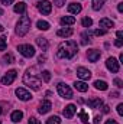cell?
Segmentation results:
<instances>
[{"instance_id": "cell-12", "label": "cell", "mask_w": 123, "mask_h": 124, "mask_svg": "<svg viewBox=\"0 0 123 124\" xmlns=\"http://www.w3.org/2000/svg\"><path fill=\"white\" fill-rule=\"evenodd\" d=\"M75 111H77V107H75L74 104H68V105L64 108L62 114H64L67 118H72V117H74V114H75Z\"/></svg>"}, {"instance_id": "cell-15", "label": "cell", "mask_w": 123, "mask_h": 124, "mask_svg": "<svg viewBox=\"0 0 123 124\" xmlns=\"http://www.w3.org/2000/svg\"><path fill=\"white\" fill-rule=\"evenodd\" d=\"M60 23H61L62 26H71V25L75 23V17L74 16H64V17H61Z\"/></svg>"}, {"instance_id": "cell-49", "label": "cell", "mask_w": 123, "mask_h": 124, "mask_svg": "<svg viewBox=\"0 0 123 124\" xmlns=\"http://www.w3.org/2000/svg\"><path fill=\"white\" fill-rule=\"evenodd\" d=\"M0 15H3V10H1V9H0Z\"/></svg>"}, {"instance_id": "cell-38", "label": "cell", "mask_w": 123, "mask_h": 124, "mask_svg": "<svg viewBox=\"0 0 123 124\" xmlns=\"http://www.w3.org/2000/svg\"><path fill=\"white\" fill-rule=\"evenodd\" d=\"M101 111L106 114V113H109V111H110V107H109V105H101Z\"/></svg>"}, {"instance_id": "cell-6", "label": "cell", "mask_w": 123, "mask_h": 124, "mask_svg": "<svg viewBox=\"0 0 123 124\" xmlns=\"http://www.w3.org/2000/svg\"><path fill=\"white\" fill-rule=\"evenodd\" d=\"M16 77H18V71H16V69H10L6 75L1 77V84H3V85H10V84L16 79Z\"/></svg>"}, {"instance_id": "cell-36", "label": "cell", "mask_w": 123, "mask_h": 124, "mask_svg": "<svg viewBox=\"0 0 123 124\" xmlns=\"http://www.w3.org/2000/svg\"><path fill=\"white\" fill-rule=\"evenodd\" d=\"M117 114H119L120 117L123 116V104H119V105H117Z\"/></svg>"}, {"instance_id": "cell-20", "label": "cell", "mask_w": 123, "mask_h": 124, "mask_svg": "<svg viewBox=\"0 0 123 124\" xmlns=\"http://www.w3.org/2000/svg\"><path fill=\"white\" fill-rule=\"evenodd\" d=\"M57 35L61 36V38H70L72 35V29L71 28H61V29H58Z\"/></svg>"}, {"instance_id": "cell-29", "label": "cell", "mask_w": 123, "mask_h": 124, "mask_svg": "<svg viewBox=\"0 0 123 124\" xmlns=\"http://www.w3.org/2000/svg\"><path fill=\"white\" fill-rule=\"evenodd\" d=\"M46 124H61V118L58 116H54V117H49L46 120Z\"/></svg>"}, {"instance_id": "cell-18", "label": "cell", "mask_w": 123, "mask_h": 124, "mask_svg": "<svg viewBox=\"0 0 123 124\" xmlns=\"http://www.w3.org/2000/svg\"><path fill=\"white\" fill-rule=\"evenodd\" d=\"M74 88H75L77 91H80V93H86V91L88 90V85H87L84 81H75V82H74Z\"/></svg>"}, {"instance_id": "cell-37", "label": "cell", "mask_w": 123, "mask_h": 124, "mask_svg": "<svg viewBox=\"0 0 123 124\" xmlns=\"http://www.w3.org/2000/svg\"><path fill=\"white\" fill-rule=\"evenodd\" d=\"M104 33H106L104 29H97V31L94 32V35H97V36H101V35H104Z\"/></svg>"}, {"instance_id": "cell-16", "label": "cell", "mask_w": 123, "mask_h": 124, "mask_svg": "<svg viewBox=\"0 0 123 124\" xmlns=\"http://www.w3.org/2000/svg\"><path fill=\"white\" fill-rule=\"evenodd\" d=\"M81 4L80 3H71L70 6H68V12L71 13V15H78L80 12H81Z\"/></svg>"}, {"instance_id": "cell-7", "label": "cell", "mask_w": 123, "mask_h": 124, "mask_svg": "<svg viewBox=\"0 0 123 124\" xmlns=\"http://www.w3.org/2000/svg\"><path fill=\"white\" fill-rule=\"evenodd\" d=\"M36 6H38V10H39L42 15H49L51 10H52V4H51L48 0H42V1L36 3Z\"/></svg>"}, {"instance_id": "cell-31", "label": "cell", "mask_w": 123, "mask_h": 124, "mask_svg": "<svg viewBox=\"0 0 123 124\" xmlns=\"http://www.w3.org/2000/svg\"><path fill=\"white\" fill-rule=\"evenodd\" d=\"M42 78L45 82H49L51 81V72L49 71H42Z\"/></svg>"}, {"instance_id": "cell-34", "label": "cell", "mask_w": 123, "mask_h": 124, "mask_svg": "<svg viewBox=\"0 0 123 124\" xmlns=\"http://www.w3.org/2000/svg\"><path fill=\"white\" fill-rule=\"evenodd\" d=\"M54 4H55L57 7H62V6L65 4V0H54Z\"/></svg>"}, {"instance_id": "cell-3", "label": "cell", "mask_w": 123, "mask_h": 124, "mask_svg": "<svg viewBox=\"0 0 123 124\" xmlns=\"http://www.w3.org/2000/svg\"><path fill=\"white\" fill-rule=\"evenodd\" d=\"M31 29V19L28 16H22L16 25V35L19 36H25Z\"/></svg>"}, {"instance_id": "cell-8", "label": "cell", "mask_w": 123, "mask_h": 124, "mask_svg": "<svg viewBox=\"0 0 123 124\" xmlns=\"http://www.w3.org/2000/svg\"><path fill=\"white\" fill-rule=\"evenodd\" d=\"M106 66H107V69H109L110 72H113V74L119 72V68H120L117 59H114L113 56H112V58H107V61H106Z\"/></svg>"}, {"instance_id": "cell-35", "label": "cell", "mask_w": 123, "mask_h": 124, "mask_svg": "<svg viewBox=\"0 0 123 124\" xmlns=\"http://www.w3.org/2000/svg\"><path fill=\"white\" fill-rule=\"evenodd\" d=\"M29 124H42V123H41L38 118H35V117H31V118H29Z\"/></svg>"}, {"instance_id": "cell-11", "label": "cell", "mask_w": 123, "mask_h": 124, "mask_svg": "<svg viewBox=\"0 0 123 124\" xmlns=\"http://www.w3.org/2000/svg\"><path fill=\"white\" fill-rule=\"evenodd\" d=\"M15 93H16V95H18V98H19V100H22V101H29V100L32 98L31 93H29V91H26L25 88H18Z\"/></svg>"}, {"instance_id": "cell-10", "label": "cell", "mask_w": 123, "mask_h": 124, "mask_svg": "<svg viewBox=\"0 0 123 124\" xmlns=\"http://www.w3.org/2000/svg\"><path fill=\"white\" fill-rule=\"evenodd\" d=\"M51 108H52V104H51V101L45 100V101H42V102L39 104L38 113H39V114H46V113H49V111H51Z\"/></svg>"}, {"instance_id": "cell-27", "label": "cell", "mask_w": 123, "mask_h": 124, "mask_svg": "<svg viewBox=\"0 0 123 124\" xmlns=\"http://www.w3.org/2000/svg\"><path fill=\"white\" fill-rule=\"evenodd\" d=\"M78 117L81 118L83 124H88V114H87L84 110H80V111H78Z\"/></svg>"}, {"instance_id": "cell-14", "label": "cell", "mask_w": 123, "mask_h": 124, "mask_svg": "<svg viewBox=\"0 0 123 124\" xmlns=\"http://www.w3.org/2000/svg\"><path fill=\"white\" fill-rule=\"evenodd\" d=\"M36 45H38L42 51H46V49L49 48V43H48L46 38H42V36H38V38H36Z\"/></svg>"}, {"instance_id": "cell-24", "label": "cell", "mask_w": 123, "mask_h": 124, "mask_svg": "<svg viewBox=\"0 0 123 124\" xmlns=\"http://www.w3.org/2000/svg\"><path fill=\"white\" fill-rule=\"evenodd\" d=\"M22 118H23V113H22V111H19V110L13 111V113H12V116H10V120H12L13 123H19Z\"/></svg>"}, {"instance_id": "cell-1", "label": "cell", "mask_w": 123, "mask_h": 124, "mask_svg": "<svg viewBox=\"0 0 123 124\" xmlns=\"http://www.w3.org/2000/svg\"><path fill=\"white\" fill-rule=\"evenodd\" d=\"M78 52V48H77V42L74 40H65L61 42L60 46H58V51H57V56L61 58V59H71L77 55Z\"/></svg>"}, {"instance_id": "cell-43", "label": "cell", "mask_w": 123, "mask_h": 124, "mask_svg": "<svg viewBox=\"0 0 123 124\" xmlns=\"http://www.w3.org/2000/svg\"><path fill=\"white\" fill-rule=\"evenodd\" d=\"M117 10H119L120 13L123 12V3H119V4H117Z\"/></svg>"}, {"instance_id": "cell-32", "label": "cell", "mask_w": 123, "mask_h": 124, "mask_svg": "<svg viewBox=\"0 0 123 124\" xmlns=\"http://www.w3.org/2000/svg\"><path fill=\"white\" fill-rule=\"evenodd\" d=\"M3 61L6 62V63H12L15 59H13V55H12V54H7V55L3 56Z\"/></svg>"}, {"instance_id": "cell-21", "label": "cell", "mask_w": 123, "mask_h": 124, "mask_svg": "<svg viewBox=\"0 0 123 124\" xmlns=\"http://www.w3.org/2000/svg\"><path fill=\"white\" fill-rule=\"evenodd\" d=\"M87 104H88L90 108H94V110H96V108H100V107L103 105V101H101L100 98H94V100H88Z\"/></svg>"}, {"instance_id": "cell-13", "label": "cell", "mask_w": 123, "mask_h": 124, "mask_svg": "<svg viewBox=\"0 0 123 124\" xmlns=\"http://www.w3.org/2000/svg\"><path fill=\"white\" fill-rule=\"evenodd\" d=\"M100 56H101V54H100V51H97V49H90V51H87V58H88L90 62H97L100 59Z\"/></svg>"}, {"instance_id": "cell-33", "label": "cell", "mask_w": 123, "mask_h": 124, "mask_svg": "<svg viewBox=\"0 0 123 124\" xmlns=\"http://www.w3.org/2000/svg\"><path fill=\"white\" fill-rule=\"evenodd\" d=\"M113 82H114V85H116L117 88H123V81L120 79V78H114Z\"/></svg>"}, {"instance_id": "cell-40", "label": "cell", "mask_w": 123, "mask_h": 124, "mask_svg": "<svg viewBox=\"0 0 123 124\" xmlns=\"http://www.w3.org/2000/svg\"><path fill=\"white\" fill-rule=\"evenodd\" d=\"M116 36H117V39L119 40H123V33L120 31H117V33H116Z\"/></svg>"}, {"instance_id": "cell-17", "label": "cell", "mask_w": 123, "mask_h": 124, "mask_svg": "<svg viewBox=\"0 0 123 124\" xmlns=\"http://www.w3.org/2000/svg\"><path fill=\"white\" fill-rule=\"evenodd\" d=\"M100 28H103L104 31L106 29H110V28H113L114 26V23H113V20H110V19H107V17H103L101 20H100Z\"/></svg>"}, {"instance_id": "cell-23", "label": "cell", "mask_w": 123, "mask_h": 124, "mask_svg": "<svg viewBox=\"0 0 123 124\" xmlns=\"http://www.w3.org/2000/svg\"><path fill=\"white\" fill-rule=\"evenodd\" d=\"M94 88H96V90H100V91H106V90L109 88V85H107L106 81L97 79V81H94Z\"/></svg>"}, {"instance_id": "cell-25", "label": "cell", "mask_w": 123, "mask_h": 124, "mask_svg": "<svg viewBox=\"0 0 123 124\" xmlns=\"http://www.w3.org/2000/svg\"><path fill=\"white\" fill-rule=\"evenodd\" d=\"M36 28H38L39 31H48V29L51 28V25H49L46 20H38V23H36Z\"/></svg>"}, {"instance_id": "cell-28", "label": "cell", "mask_w": 123, "mask_h": 124, "mask_svg": "<svg viewBox=\"0 0 123 124\" xmlns=\"http://www.w3.org/2000/svg\"><path fill=\"white\" fill-rule=\"evenodd\" d=\"M81 25H83L84 28H91L93 19L91 17H83V19H81Z\"/></svg>"}, {"instance_id": "cell-5", "label": "cell", "mask_w": 123, "mask_h": 124, "mask_svg": "<svg viewBox=\"0 0 123 124\" xmlns=\"http://www.w3.org/2000/svg\"><path fill=\"white\" fill-rule=\"evenodd\" d=\"M57 91H58V94L61 95L62 98H67V100L72 98V91H71V88H70L67 84H64V82H60V84L57 85Z\"/></svg>"}, {"instance_id": "cell-42", "label": "cell", "mask_w": 123, "mask_h": 124, "mask_svg": "<svg viewBox=\"0 0 123 124\" xmlns=\"http://www.w3.org/2000/svg\"><path fill=\"white\" fill-rule=\"evenodd\" d=\"M104 124H119V123H117L116 120H107V121H106Z\"/></svg>"}, {"instance_id": "cell-4", "label": "cell", "mask_w": 123, "mask_h": 124, "mask_svg": "<svg viewBox=\"0 0 123 124\" xmlns=\"http://www.w3.org/2000/svg\"><path fill=\"white\" fill-rule=\"evenodd\" d=\"M18 51H19V54H20L22 56H25V58H32V56H35V48H33L32 45H28V43L19 45V46H18Z\"/></svg>"}, {"instance_id": "cell-44", "label": "cell", "mask_w": 123, "mask_h": 124, "mask_svg": "<svg viewBox=\"0 0 123 124\" xmlns=\"http://www.w3.org/2000/svg\"><path fill=\"white\" fill-rule=\"evenodd\" d=\"M100 120H101V118H100L98 116H97V117H94V124H100Z\"/></svg>"}, {"instance_id": "cell-46", "label": "cell", "mask_w": 123, "mask_h": 124, "mask_svg": "<svg viewBox=\"0 0 123 124\" xmlns=\"http://www.w3.org/2000/svg\"><path fill=\"white\" fill-rule=\"evenodd\" d=\"M45 59H46V56H45V55H41V56H39V62H44Z\"/></svg>"}, {"instance_id": "cell-30", "label": "cell", "mask_w": 123, "mask_h": 124, "mask_svg": "<svg viewBox=\"0 0 123 124\" xmlns=\"http://www.w3.org/2000/svg\"><path fill=\"white\" fill-rule=\"evenodd\" d=\"M6 46H7V38L1 36L0 38V51H6Z\"/></svg>"}, {"instance_id": "cell-39", "label": "cell", "mask_w": 123, "mask_h": 124, "mask_svg": "<svg viewBox=\"0 0 123 124\" xmlns=\"http://www.w3.org/2000/svg\"><path fill=\"white\" fill-rule=\"evenodd\" d=\"M13 1H15V0H1V3H3V4H6V6H9V4H12Z\"/></svg>"}, {"instance_id": "cell-45", "label": "cell", "mask_w": 123, "mask_h": 124, "mask_svg": "<svg viewBox=\"0 0 123 124\" xmlns=\"http://www.w3.org/2000/svg\"><path fill=\"white\" fill-rule=\"evenodd\" d=\"M110 97H112V98H117V97H119V93H116V91H114V93L110 94Z\"/></svg>"}, {"instance_id": "cell-19", "label": "cell", "mask_w": 123, "mask_h": 124, "mask_svg": "<svg viewBox=\"0 0 123 124\" xmlns=\"http://www.w3.org/2000/svg\"><path fill=\"white\" fill-rule=\"evenodd\" d=\"M81 43H83V45L91 43V32L90 31H86V32L81 33Z\"/></svg>"}, {"instance_id": "cell-48", "label": "cell", "mask_w": 123, "mask_h": 124, "mask_svg": "<svg viewBox=\"0 0 123 124\" xmlns=\"http://www.w3.org/2000/svg\"><path fill=\"white\" fill-rule=\"evenodd\" d=\"M1 113H3V110H1V105H0V114H1Z\"/></svg>"}, {"instance_id": "cell-47", "label": "cell", "mask_w": 123, "mask_h": 124, "mask_svg": "<svg viewBox=\"0 0 123 124\" xmlns=\"http://www.w3.org/2000/svg\"><path fill=\"white\" fill-rule=\"evenodd\" d=\"M0 32H3V26L1 25H0Z\"/></svg>"}, {"instance_id": "cell-2", "label": "cell", "mask_w": 123, "mask_h": 124, "mask_svg": "<svg viewBox=\"0 0 123 124\" xmlns=\"http://www.w3.org/2000/svg\"><path fill=\"white\" fill-rule=\"evenodd\" d=\"M33 68L32 69H28L26 72H25V75H23V84L25 85H28L31 90L33 91H39L41 90V85H42V82H41V79L36 77V74H33Z\"/></svg>"}, {"instance_id": "cell-26", "label": "cell", "mask_w": 123, "mask_h": 124, "mask_svg": "<svg viewBox=\"0 0 123 124\" xmlns=\"http://www.w3.org/2000/svg\"><path fill=\"white\" fill-rule=\"evenodd\" d=\"M93 9L94 10H100L103 6H104V3H106V0H93Z\"/></svg>"}, {"instance_id": "cell-9", "label": "cell", "mask_w": 123, "mask_h": 124, "mask_svg": "<svg viewBox=\"0 0 123 124\" xmlns=\"http://www.w3.org/2000/svg\"><path fill=\"white\" fill-rule=\"evenodd\" d=\"M77 77H78L80 79H83V81H88V79L91 78V71L87 69V68L80 66V68L77 69Z\"/></svg>"}, {"instance_id": "cell-41", "label": "cell", "mask_w": 123, "mask_h": 124, "mask_svg": "<svg viewBox=\"0 0 123 124\" xmlns=\"http://www.w3.org/2000/svg\"><path fill=\"white\" fill-rule=\"evenodd\" d=\"M114 45H116L117 48H120V46L123 45V42H122V40H119V39H116V42H114Z\"/></svg>"}, {"instance_id": "cell-22", "label": "cell", "mask_w": 123, "mask_h": 124, "mask_svg": "<svg viewBox=\"0 0 123 124\" xmlns=\"http://www.w3.org/2000/svg\"><path fill=\"white\" fill-rule=\"evenodd\" d=\"M13 10H15V13H19V15H25V12H26V4H25L23 1H20V3L15 4Z\"/></svg>"}, {"instance_id": "cell-50", "label": "cell", "mask_w": 123, "mask_h": 124, "mask_svg": "<svg viewBox=\"0 0 123 124\" xmlns=\"http://www.w3.org/2000/svg\"><path fill=\"white\" fill-rule=\"evenodd\" d=\"M0 124H1V121H0Z\"/></svg>"}]
</instances>
